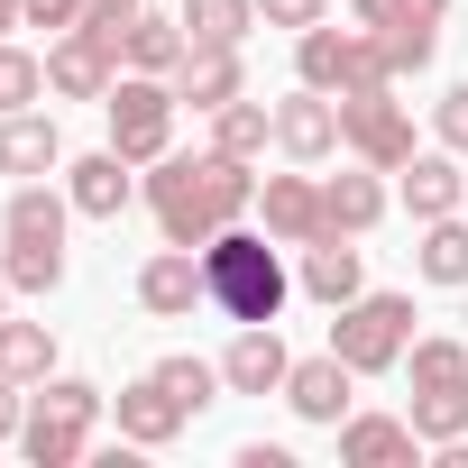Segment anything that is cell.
Returning <instances> with one entry per match:
<instances>
[{
  "mask_svg": "<svg viewBox=\"0 0 468 468\" xmlns=\"http://www.w3.org/2000/svg\"><path fill=\"white\" fill-rule=\"evenodd\" d=\"M258 28V0H184V37L193 47H239Z\"/></svg>",
  "mask_w": 468,
  "mask_h": 468,
  "instance_id": "obj_28",
  "label": "cell"
},
{
  "mask_svg": "<svg viewBox=\"0 0 468 468\" xmlns=\"http://www.w3.org/2000/svg\"><path fill=\"white\" fill-rule=\"evenodd\" d=\"M331 349H340L358 377L404 367V349H413V294H349V303L331 313Z\"/></svg>",
  "mask_w": 468,
  "mask_h": 468,
  "instance_id": "obj_6",
  "label": "cell"
},
{
  "mask_svg": "<svg viewBox=\"0 0 468 468\" xmlns=\"http://www.w3.org/2000/svg\"><path fill=\"white\" fill-rule=\"evenodd\" d=\"M120 28H129V19H83V28H65V37L47 47V92H65V101H111V83H120Z\"/></svg>",
  "mask_w": 468,
  "mask_h": 468,
  "instance_id": "obj_8",
  "label": "cell"
},
{
  "mask_svg": "<svg viewBox=\"0 0 468 468\" xmlns=\"http://www.w3.org/2000/svg\"><path fill=\"white\" fill-rule=\"evenodd\" d=\"M19 422H28V395H19V377H0V441H19Z\"/></svg>",
  "mask_w": 468,
  "mask_h": 468,
  "instance_id": "obj_36",
  "label": "cell"
},
{
  "mask_svg": "<svg viewBox=\"0 0 468 468\" xmlns=\"http://www.w3.org/2000/svg\"><path fill=\"white\" fill-rule=\"evenodd\" d=\"M404 377H413L404 422L422 431V450L468 441V340H413L404 349Z\"/></svg>",
  "mask_w": 468,
  "mask_h": 468,
  "instance_id": "obj_3",
  "label": "cell"
},
{
  "mask_svg": "<svg viewBox=\"0 0 468 468\" xmlns=\"http://www.w3.org/2000/svg\"><path fill=\"white\" fill-rule=\"evenodd\" d=\"M111 413H120V441H129V450H165V441L193 422V404H184L175 386H156V377L120 386V404H111Z\"/></svg>",
  "mask_w": 468,
  "mask_h": 468,
  "instance_id": "obj_16",
  "label": "cell"
},
{
  "mask_svg": "<svg viewBox=\"0 0 468 468\" xmlns=\"http://www.w3.org/2000/svg\"><path fill=\"white\" fill-rule=\"evenodd\" d=\"M10 28H19V0H0V37H10Z\"/></svg>",
  "mask_w": 468,
  "mask_h": 468,
  "instance_id": "obj_39",
  "label": "cell"
},
{
  "mask_svg": "<svg viewBox=\"0 0 468 468\" xmlns=\"http://www.w3.org/2000/svg\"><path fill=\"white\" fill-rule=\"evenodd\" d=\"M349 19H358V28H404L413 10H404V0H349Z\"/></svg>",
  "mask_w": 468,
  "mask_h": 468,
  "instance_id": "obj_35",
  "label": "cell"
},
{
  "mask_svg": "<svg viewBox=\"0 0 468 468\" xmlns=\"http://www.w3.org/2000/svg\"><path fill=\"white\" fill-rule=\"evenodd\" d=\"M65 193H74V211H83V220H120V211L138 202V175H129V156H120V147H92V156H74V165H65Z\"/></svg>",
  "mask_w": 468,
  "mask_h": 468,
  "instance_id": "obj_15",
  "label": "cell"
},
{
  "mask_svg": "<svg viewBox=\"0 0 468 468\" xmlns=\"http://www.w3.org/2000/svg\"><path fill=\"white\" fill-rule=\"evenodd\" d=\"M138 193H147V211H156V229L175 249H211L229 220H249L258 175H249V156H220V147H202V156H175L165 147Z\"/></svg>",
  "mask_w": 468,
  "mask_h": 468,
  "instance_id": "obj_1",
  "label": "cell"
},
{
  "mask_svg": "<svg viewBox=\"0 0 468 468\" xmlns=\"http://www.w3.org/2000/svg\"><path fill=\"white\" fill-rule=\"evenodd\" d=\"M138 303L156 313V322H193V303H211V285H202V249H156L147 267H138Z\"/></svg>",
  "mask_w": 468,
  "mask_h": 468,
  "instance_id": "obj_10",
  "label": "cell"
},
{
  "mask_svg": "<svg viewBox=\"0 0 468 468\" xmlns=\"http://www.w3.org/2000/svg\"><path fill=\"white\" fill-rule=\"evenodd\" d=\"M422 459V431L404 413H349L340 422V468H413Z\"/></svg>",
  "mask_w": 468,
  "mask_h": 468,
  "instance_id": "obj_17",
  "label": "cell"
},
{
  "mask_svg": "<svg viewBox=\"0 0 468 468\" xmlns=\"http://www.w3.org/2000/svg\"><path fill=\"white\" fill-rule=\"evenodd\" d=\"M47 165H65V138H56V120L47 111H10L0 120V175H47Z\"/></svg>",
  "mask_w": 468,
  "mask_h": 468,
  "instance_id": "obj_22",
  "label": "cell"
},
{
  "mask_svg": "<svg viewBox=\"0 0 468 468\" xmlns=\"http://www.w3.org/2000/svg\"><path fill=\"white\" fill-rule=\"evenodd\" d=\"M147 377H156V386H175V395H184L193 413H202V404H220V386H229V377H220V358H193V349H175V358H156Z\"/></svg>",
  "mask_w": 468,
  "mask_h": 468,
  "instance_id": "obj_29",
  "label": "cell"
},
{
  "mask_svg": "<svg viewBox=\"0 0 468 468\" xmlns=\"http://www.w3.org/2000/svg\"><path fill=\"white\" fill-rule=\"evenodd\" d=\"M147 0H83V19H138Z\"/></svg>",
  "mask_w": 468,
  "mask_h": 468,
  "instance_id": "obj_38",
  "label": "cell"
},
{
  "mask_svg": "<svg viewBox=\"0 0 468 468\" xmlns=\"http://www.w3.org/2000/svg\"><path fill=\"white\" fill-rule=\"evenodd\" d=\"M340 147H349L358 165H377V175H404V156H413V111L395 101V83L340 92Z\"/></svg>",
  "mask_w": 468,
  "mask_h": 468,
  "instance_id": "obj_9",
  "label": "cell"
},
{
  "mask_svg": "<svg viewBox=\"0 0 468 468\" xmlns=\"http://www.w3.org/2000/svg\"><path fill=\"white\" fill-rule=\"evenodd\" d=\"M413 267H422V285H441V294H459V285H468V211H450V220H422V249H413Z\"/></svg>",
  "mask_w": 468,
  "mask_h": 468,
  "instance_id": "obj_25",
  "label": "cell"
},
{
  "mask_svg": "<svg viewBox=\"0 0 468 468\" xmlns=\"http://www.w3.org/2000/svg\"><path fill=\"white\" fill-rule=\"evenodd\" d=\"M0 377L47 386V377H56V331H47V322H0Z\"/></svg>",
  "mask_w": 468,
  "mask_h": 468,
  "instance_id": "obj_27",
  "label": "cell"
},
{
  "mask_svg": "<svg viewBox=\"0 0 468 468\" xmlns=\"http://www.w3.org/2000/svg\"><path fill=\"white\" fill-rule=\"evenodd\" d=\"M459 211H468V193H459Z\"/></svg>",
  "mask_w": 468,
  "mask_h": 468,
  "instance_id": "obj_41",
  "label": "cell"
},
{
  "mask_svg": "<svg viewBox=\"0 0 468 468\" xmlns=\"http://www.w3.org/2000/svg\"><path fill=\"white\" fill-rule=\"evenodd\" d=\"M258 220H267V239H276V249H313L322 229H331V211H322V184H313V175H267Z\"/></svg>",
  "mask_w": 468,
  "mask_h": 468,
  "instance_id": "obj_11",
  "label": "cell"
},
{
  "mask_svg": "<svg viewBox=\"0 0 468 468\" xmlns=\"http://www.w3.org/2000/svg\"><path fill=\"white\" fill-rule=\"evenodd\" d=\"M65 220H74V193H56V184H19L10 193V211H0V239H19V249H65Z\"/></svg>",
  "mask_w": 468,
  "mask_h": 468,
  "instance_id": "obj_20",
  "label": "cell"
},
{
  "mask_svg": "<svg viewBox=\"0 0 468 468\" xmlns=\"http://www.w3.org/2000/svg\"><path fill=\"white\" fill-rule=\"evenodd\" d=\"M202 285H211V313H229V322H276L294 303V267L276 258V239L249 229V220H229L220 239L202 249Z\"/></svg>",
  "mask_w": 468,
  "mask_h": 468,
  "instance_id": "obj_2",
  "label": "cell"
},
{
  "mask_svg": "<svg viewBox=\"0 0 468 468\" xmlns=\"http://www.w3.org/2000/svg\"><path fill=\"white\" fill-rule=\"evenodd\" d=\"M175 74H120L111 83V101H101V120H111V147L129 156V165H156L165 147H175Z\"/></svg>",
  "mask_w": 468,
  "mask_h": 468,
  "instance_id": "obj_7",
  "label": "cell"
},
{
  "mask_svg": "<svg viewBox=\"0 0 468 468\" xmlns=\"http://www.w3.org/2000/svg\"><path fill=\"white\" fill-rule=\"evenodd\" d=\"M294 74H303L313 92H331V101H340V92H377V83H395L386 37H377V28H331V19L294 37Z\"/></svg>",
  "mask_w": 468,
  "mask_h": 468,
  "instance_id": "obj_4",
  "label": "cell"
},
{
  "mask_svg": "<svg viewBox=\"0 0 468 468\" xmlns=\"http://www.w3.org/2000/svg\"><path fill=\"white\" fill-rule=\"evenodd\" d=\"M276 147H285L294 165H322V156L340 147V101H331V92H313V83H303V92H285V101H276Z\"/></svg>",
  "mask_w": 468,
  "mask_h": 468,
  "instance_id": "obj_14",
  "label": "cell"
},
{
  "mask_svg": "<svg viewBox=\"0 0 468 468\" xmlns=\"http://www.w3.org/2000/svg\"><path fill=\"white\" fill-rule=\"evenodd\" d=\"M0 322H10V276H0Z\"/></svg>",
  "mask_w": 468,
  "mask_h": 468,
  "instance_id": "obj_40",
  "label": "cell"
},
{
  "mask_svg": "<svg viewBox=\"0 0 468 468\" xmlns=\"http://www.w3.org/2000/svg\"><path fill=\"white\" fill-rule=\"evenodd\" d=\"M239 468H294V450H285V441H249V450H239Z\"/></svg>",
  "mask_w": 468,
  "mask_h": 468,
  "instance_id": "obj_37",
  "label": "cell"
},
{
  "mask_svg": "<svg viewBox=\"0 0 468 468\" xmlns=\"http://www.w3.org/2000/svg\"><path fill=\"white\" fill-rule=\"evenodd\" d=\"M19 28H47V37H65V28H83V0H19Z\"/></svg>",
  "mask_w": 468,
  "mask_h": 468,
  "instance_id": "obj_34",
  "label": "cell"
},
{
  "mask_svg": "<svg viewBox=\"0 0 468 468\" xmlns=\"http://www.w3.org/2000/svg\"><path fill=\"white\" fill-rule=\"evenodd\" d=\"M258 19H267V28H294V37H303V28H322V19H331V0H258Z\"/></svg>",
  "mask_w": 468,
  "mask_h": 468,
  "instance_id": "obj_33",
  "label": "cell"
},
{
  "mask_svg": "<svg viewBox=\"0 0 468 468\" xmlns=\"http://www.w3.org/2000/svg\"><path fill=\"white\" fill-rule=\"evenodd\" d=\"M267 138H276V111L249 101V92L211 111V147H220V156H267Z\"/></svg>",
  "mask_w": 468,
  "mask_h": 468,
  "instance_id": "obj_26",
  "label": "cell"
},
{
  "mask_svg": "<svg viewBox=\"0 0 468 468\" xmlns=\"http://www.w3.org/2000/svg\"><path fill=\"white\" fill-rule=\"evenodd\" d=\"M184 47H193V37H184V19H156V10H138V19L120 28V65H129V74H175V65H184Z\"/></svg>",
  "mask_w": 468,
  "mask_h": 468,
  "instance_id": "obj_24",
  "label": "cell"
},
{
  "mask_svg": "<svg viewBox=\"0 0 468 468\" xmlns=\"http://www.w3.org/2000/svg\"><path fill=\"white\" fill-rule=\"evenodd\" d=\"M349 386H358V367L340 358V349H322V358H294L285 367V404L303 413V422H349Z\"/></svg>",
  "mask_w": 468,
  "mask_h": 468,
  "instance_id": "obj_12",
  "label": "cell"
},
{
  "mask_svg": "<svg viewBox=\"0 0 468 468\" xmlns=\"http://www.w3.org/2000/svg\"><path fill=\"white\" fill-rule=\"evenodd\" d=\"M37 92H47V56H28V47L0 37V120H10V111H37Z\"/></svg>",
  "mask_w": 468,
  "mask_h": 468,
  "instance_id": "obj_30",
  "label": "cell"
},
{
  "mask_svg": "<svg viewBox=\"0 0 468 468\" xmlns=\"http://www.w3.org/2000/svg\"><path fill=\"white\" fill-rule=\"evenodd\" d=\"M239 92H249L239 47H184V65H175V101L184 111H220V101H239Z\"/></svg>",
  "mask_w": 468,
  "mask_h": 468,
  "instance_id": "obj_19",
  "label": "cell"
},
{
  "mask_svg": "<svg viewBox=\"0 0 468 468\" xmlns=\"http://www.w3.org/2000/svg\"><path fill=\"white\" fill-rule=\"evenodd\" d=\"M431 129H441V147H450V156H468V83H450V92L431 101Z\"/></svg>",
  "mask_w": 468,
  "mask_h": 468,
  "instance_id": "obj_32",
  "label": "cell"
},
{
  "mask_svg": "<svg viewBox=\"0 0 468 468\" xmlns=\"http://www.w3.org/2000/svg\"><path fill=\"white\" fill-rule=\"evenodd\" d=\"M92 422H101V386H83V377H47L37 404H28V422H19V450H28L37 468H74V459L92 450Z\"/></svg>",
  "mask_w": 468,
  "mask_h": 468,
  "instance_id": "obj_5",
  "label": "cell"
},
{
  "mask_svg": "<svg viewBox=\"0 0 468 468\" xmlns=\"http://www.w3.org/2000/svg\"><path fill=\"white\" fill-rule=\"evenodd\" d=\"M459 193H468V165H459L450 147H413V156H404V211H413V220H450Z\"/></svg>",
  "mask_w": 468,
  "mask_h": 468,
  "instance_id": "obj_21",
  "label": "cell"
},
{
  "mask_svg": "<svg viewBox=\"0 0 468 468\" xmlns=\"http://www.w3.org/2000/svg\"><path fill=\"white\" fill-rule=\"evenodd\" d=\"M294 285L313 294V303H349V294H367V267H358V239H349V229H322V239L303 249V267H294Z\"/></svg>",
  "mask_w": 468,
  "mask_h": 468,
  "instance_id": "obj_18",
  "label": "cell"
},
{
  "mask_svg": "<svg viewBox=\"0 0 468 468\" xmlns=\"http://www.w3.org/2000/svg\"><path fill=\"white\" fill-rule=\"evenodd\" d=\"M285 367H294V349L276 340V322H239V340L220 349L229 395H285Z\"/></svg>",
  "mask_w": 468,
  "mask_h": 468,
  "instance_id": "obj_13",
  "label": "cell"
},
{
  "mask_svg": "<svg viewBox=\"0 0 468 468\" xmlns=\"http://www.w3.org/2000/svg\"><path fill=\"white\" fill-rule=\"evenodd\" d=\"M0 276H10V294H56V285H65V249H19V239H10Z\"/></svg>",
  "mask_w": 468,
  "mask_h": 468,
  "instance_id": "obj_31",
  "label": "cell"
},
{
  "mask_svg": "<svg viewBox=\"0 0 468 468\" xmlns=\"http://www.w3.org/2000/svg\"><path fill=\"white\" fill-rule=\"evenodd\" d=\"M322 211H331V229L367 239V229L386 220V175H377V165H349V175H331V184H322Z\"/></svg>",
  "mask_w": 468,
  "mask_h": 468,
  "instance_id": "obj_23",
  "label": "cell"
}]
</instances>
